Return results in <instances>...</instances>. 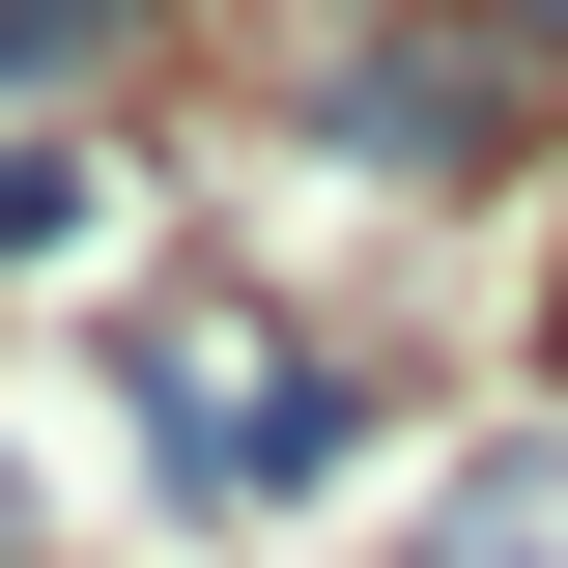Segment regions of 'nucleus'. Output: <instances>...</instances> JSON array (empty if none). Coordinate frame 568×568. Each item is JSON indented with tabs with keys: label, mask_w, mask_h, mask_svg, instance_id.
<instances>
[{
	"label": "nucleus",
	"mask_w": 568,
	"mask_h": 568,
	"mask_svg": "<svg viewBox=\"0 0 568 568\" xmlns=\"http://www.w3.org/2000/svg\"><path fill=\"white\" fill-rule=\"evenodd\" d=\"M142 58H171V0H0V114H85Z\"/></svg>",
	"instance_id": "1"
},
{
	"label": "nucleus",
	"mask_w": 568,
	"mask_h": 568,
	"mask_svg": "<svg viewBox=\"0 0 568 568\" xmlns=\"http://www.w3.org/2000/svg\"><path fill=\"white\" fill-rule=\"evenodd\" d=\"M58 256H85V142H58V114H0V284H58Z\"/></svg>",
	"instance_id": "2"
},
{
	"label": "nucleus",
	"mask_w": 568,
	"mask_h": 568,
	"mask_svg": "<svg viewBox=\"0 0 568 568\" xmlns=\"http://www.w3.org/2000/svg\"><path fill=\"white\" fill-rule=\"evenodd\" d=\"M313 29H398V0H313Z\"/></svg>",
	"instance_id": "3"
},
{
	"label": "nucleus",
	"mask_w": 568,
	"mask_h": 568,
	"mask_svg": "<svg viewBox=\"0 0 568 568\" xmlns=\"http://www.w3.org/2000/svg\"><path fill=\"white\" fill-rule=\"evenodd\" d=\"M0 568H29V484H0Z\"/></svg>",
	"instance_id": "4"
},
{
	"label": "nucleus",
	"mask_w": 568,
	"mask_h": 568,
	"mask_svg": "<svg viewBox=\"0 0 568 568\" xmlns=\"http://www.w3.org/2000/svg\"><path fill=\"white\" fill-rule=\"evenodd\" d=\"M511 29H540V58H568V0H511Z\"/></svg>",
	"instance_id": "5"
}]
</instances>
